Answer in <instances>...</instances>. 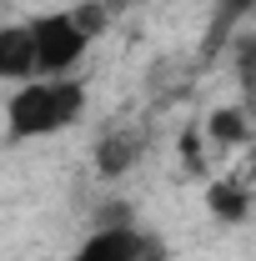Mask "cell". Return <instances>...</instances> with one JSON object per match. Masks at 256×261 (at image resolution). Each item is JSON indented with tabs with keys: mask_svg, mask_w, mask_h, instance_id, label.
<instances>
[{
	"mask_svg": "<svg viewBox=\"0 0 256 261\" xmlns=\"http://www.w3.org/2000/svg\"><path fill=\"white\" fill-rule=\"evenodd\" d=\"M86 111V91L75 75H56V81H25L20 91H10L5 100V136L10 146L20 141H40V136H56L70 121H81Z\"/></svg>",
	"mask_w": 256,
	"mask_h": 261,
	"instance_id": "obj_1",
	"label": "cell"
},
{
	"mask_svg": "<svg viewBox=\"0 0 256 261\" xmlns=\"http://www.w3.org/2000/svg\"><path fill=\"white\" fill-rule=\"evenodd\" d=\"M31 35H35V65H40L45 81L70 75L81 65V56H86V45H91V35L81 31V20L70 10H56V15L31 20Z\"/></svg>",
	"mask_w": 256,
	"mask_h": 261,
	"instance_id": "obj_2",
	"label": "cell"
},
{
	"mask_svg": "<svg viewBox=\"0 0 256 261\" xmlns=\"http://www.w3.org/2000/svg\"><path fill=\"white\" fill-rule=\"evenodd\" d=\"M70 261H161V246L146 236V231H136L131 221H121V226L91 231Z\"/></svg>",
	"mask_w": 256,
	"mask_h": 261,
	"instance_id": "obj_3",
	"label": "cell"
},
{
	"mask_svg": "<svg viewBox=\"0 0 256 261\" xmlns=\"http://www.w3.org/2000/svg\"><path fill=\"white\" fill-rule=\"evenodd\" d=\"M0 75H5L10 86L40 81V65H35V35H31V25H5V31H0Z\"/></svg>",
	"mask_w": 256,
	"mask_h": 261,
	"instance_id": "obj_4",
	"label": "cell"
},
{
	"mask_svg": "<svg viewBox=\"0 0 256 261\" xmlns=\"http://www.w3.org/2000/svg\"><path fill=\"white\" fill-rule=\"evenodd\" d=\"M206 211L221 221V226H241L251 216V186L241 176H226V181H211L206 186Z\"/></svg>",
	"mask_w": 256,
	"mask_h": 261,
	"instance_id": "obj_5",
	"label": "cell"
},
{
	"mask_svg": "<svg viewBox=\"0 0 256 261\" xmlns=\"http://www.w3.org/2000/svg\"><path fill=\"white\" fill-rule=\"evenodd\" d=\"M136 156H141V141L131 130H111V136H100V146H96V171L106 181H116V176H126L136 166Z\"/></svg>",
	"mask_w": 256,
	"mask_h": 261,
	"instance_id": "obj_6",
	"label": "cell"
},
{
	"mask_svg": "<svg viewBox=\"0 0 256 261\" xmlns=\"http://www.w3.org/2000/svg\"><path fill=\"white\" fill-rule=\"evenodd\" d=\"M206 136H211L216 146H256L251 116H246L241 106H221V111H211V116H206Z\"/></svg>",
	"mask_w": 256,
	"mask_h": 261,
	"instance_id": "obj_7",
	"label": "cell"
},
{
	"mask_svg": "<svg viewBox=\"0 0 256 261\" xmlns=\"http://www.w3.org/2000/svg\"><path fill=\"white\" fill-rule=\"evenodd\" d=\"M256 10V0H216V15H211V35H206V50H221V45H231L236 40V25L246 20Z\"/></svg>",
	"mask_w": 256,
	"mask_h": 261,
	"instance_id": "obj_8",
	"label": "cell"
},
{
	"mask_svg": "<svg viewBox=\"0 0 256 261\" xmlns=\"http://www.w3.org/2000/svg\"><path fill=\"white\" fill-rule=\"evenodd\" d=\"M231 50H236V75H241V91L246 100L256 106V31H241L231 40Z\"/></svg>",
	"mask_w": 256,
	"mask_h": 261,
	"instance_id": "obj_9",
	"label": "cell"
},
{
	"mask_svg": "<svg viewBox=\"0 0 256 261\" xmlns=\"http://www.w3.org/2000/svg\"><path fill=\"white\" fill-rule=\"evenodd\" d=\"M70 15L81 20V31H86L91 40H96V35L106 31V20H111V5H106V0H86V5H75Z\"/></svg>",
	"mask_w": 256,
	"mask_h": 261,
	"instance_id": "obj_10",
	"label": "cell"
},
{
	"mask_svg": "<svg viewBox=\"0 0 256 261\" xmlns=\"http://www.w3.org/2000/svg\"><path fill=\"white\" fill-rule=\"evenodd\" d=\"M181 156H186V171H196V176L206 171V161H201V136H196V130L181 136Z\"/></svg>",
	"mask_w": 256,
	"mask_h": 261,
	"instance_id": "obj_11",
	"label": "cell"
},
{
	"mask_svg": "<svg viewBox=\"0 0 256 261\" xmlns=\"http://www.w3.org/2000/svg\"><path fill=\"white\" fill-rule=\"evenodd\" d=\"M106 5H111V15H116V10H131V5H141V0H106Z\"/></svg>",
	"mask_w": 256,
	"mask_h": 261,
	"instance_id": "obj_12",
	"label": "cell"
}]
</instances>
